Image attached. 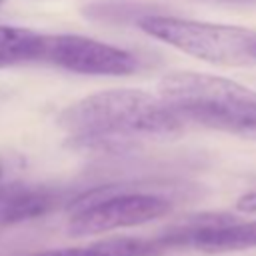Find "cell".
Masks as SVG:
<instances>
[{"label": "cell", "instance_id": "277c9868", "mask_svg": "<svg viewBox=\"0 0 256 256\" xmlns=\"http://www.w3.org/2000/svg\"><path fill=\"white\" fill-rule=\"evenodd\" d=\"M172 210V202L162 194L102 186L80 194L70 202L68 234L90 236L118 228L142 226Z\"/></svg>", "mask_w": 256, "mask_h": 256}, {"label": "cell", "instance_id": "ba28073f", "mask_svg": "<svg viewBox=\"0 0 256 256\" xmlns=\"http://www.w3.org/2000/svg\"><path fill=\"white\" fill-rule=\"evenodd\" d=\"M44 44L46 34L42 32L0 24V68L42 62Z\"/></svg>", "mask_w": 256, "mask_h": 256}, {"label": "cell", "instance_id": "3957f363", "mask_svg": "<svg viewBox=\"0 0 256 256\" xmlns=\"http://www.w3.org/2000/svg\"><path fill=\"white\" fill-rule=\"evenodd\" d=\"M138 28L154 40L196 60L220 66H244L254 62L252 50L256 46V30L250 28L160 14L138 18Z\"/></svg>", "mask_w": 256, "mask_h": 256}, {"label": "cell", "instance_id": "7a4b0ae2", "mask_svg": "<svg viewBox=\"0 0 256 256\" xmlns=\"http://www.w3.org/2000/svg\"><path fill=\"white\" fill-rule=\"evenodd\" d=\"M158 98L184 122L256 136V90L208 72L174 70L160 78Z\"/></svg>", "mask_w": 256, "mask_h": 256}, {"label": "cell", "instance_id": "7c38bea8", "mask_svg": "<svg viewBox=\"0 0 256 256\" xmlns=\"http://www.w3.org/2000/svg\"><path fill=\"white\" fill-rule=\"evenodd\" d=\"M2 172H4V166H2V162H0V178H2Z\"/></svg>", "mask_w": 256, "mask_h": 256}, {"label": "cell", "instance_id": "4fadbf2b", "mask_svg": "<svg viewBox=\"0 0 256 256\" xmlns=\"http://www.w3.org/2000/svg\"><path fill=\"white\" fill-rule=\"evenodd\" d=\"M4 2H6V0H0V4H4Z\"/></svg>", "mask_w": 256, "mask_h": 256}, {"label": "cell", "instance_id": "5b68a950", "mask_svg": "<svg viewBox=\"0 0 256 256\" xmlns=\"http://www.w3.org/2000/svg\"><path fill=\"white\" fill-rule=\"evenodd\" d=\"M168 252L172 248H194L208 254L256 248V220L242 222L226 212H202L184 218L156 236Z\"/></svg>", "mask_w": 256, "mask_h": 256}, {"label": "cell", "instance_id": "52a82bcc", "mask_svg": "<svg viewBox=\"0 0 256 256\" xmlns=\"http://www.w3.org/2000/svg\"><path fill=\"white\" fill-rule=\"evenodd\" d=\"M166 250L156 238H134V236H112L86 246L42 250L32 256H164Z\"/></svg>", "mask_w": 256, "mask_h": 256}, {"label": "cell", "instance_id": "6da1fadb", "mask_svg": "<svg viewBox=\"0 0 256 256\" xmlns=\"http://www.w3.org/2000/svg\"><path fill=\"white\" fill-rule=\"evenodd\" d=\"M182 120L154 94L140 88H110L88 94L58 116V126L78 148H128L136 138H166Z\"/></svg>", "mask_w": 256, "mask_h": 256}, {"label": "cell", "instance_id": "9c48e42d", "mask_svg": "<svg viewBox=\"0 0 256 256\" xmlns=\"http://www.w3.org/2000/svg\"><path fill=\"white\" fill-rule=\"evenodd\" d=\"M236 210L240 212H256V192H246L236 200Z\"/></svg>", "mask_w": 256, "mask_h": 256}, {"label": "cell", "instance_id": "8fae6325", "mask_svg": "<svg viewBox=\"0 0 256 256\" xmlns=\"http://www.w3.org/2000/svg\"><path fill=\"white\" fill-rule=\"evenodd\" d=\"M252 58H254V62H256V46H254V50H252Z\"/></svg>", "mask_w": 256, "mask_h": 256}, {"label": "cell", "instance_id": "30bf717a", "mask_svg": "<svg viewBox=\"0 0 256 256\" xmlns=\"http://www.w3.org/2000/svg\"><path fill=\"white\" fill-rule=\"evenodd\" d=\"M198 2H212V4H224V6H248V4H256V0H198Z\"/></svg>", "mask_w": 256, "mask_h": 256}, {"label": "cell", "instance_id": "8992f818", "mask_svg": "<svg viewBox=\"0 0 256 256\" xmlns=\"http://www.w3.org/2000/svg\"><path fill=\"white\" fill-rule=\"evenodd\" d=\"M42 62L86 76H130L140 66L132 52L80 34H46Z\"/></svg>", "mask_w": 256, "mask_h": 256}]
</instances>
